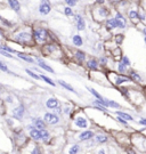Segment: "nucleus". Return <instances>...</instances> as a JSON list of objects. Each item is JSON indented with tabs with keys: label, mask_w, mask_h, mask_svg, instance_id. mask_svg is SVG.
I'll return each instance as SVG.
<instances>
[{
	"label": "nucleus",
	"mask_w": 146,
	"mask_h": 154,
	"mask_svg": "<svg viewBox=\"0 0 146 154\" xmlns=\"http://www.w3.org/2000/svg\"><path fill=\"white\" fill-rule=\"evenodd\" d=\"M48 31L44 28H37L33 30V39L34 42L38 45H46L48 40Z\"/></svg>",
	"instance_id": "f257e3e1"
},
{
	"label": "nucleus",
	"mask_w": 146,
	"mask_h": 154,
	"mask_svg": "<svg viewBox=\"0 0 146 154\" xmlns=\"http://www.w3.org/2000/svg\"><path fill=\"white\" fill-rule=\"evenodd\" d=\"M15 41L18 42V44L23 45V46H26V45H32L33 44V34L26 32V31H22V32H18L14 36Z\"/></svg>",
	"instance_id": "f03ea898"
},
{
	"label": "nucleus",
	"mask_w": 146,
	"mask_h": 154,
	"mask_svg": "<svg viewBox=\"0 0 146 154\" xmlns=\"http://www.w3.org/2000/svg\"><path fill=\"white\" fill-rule=\"evenodd\" d=\"M108 79L112 81V83L114 86H118V87L123 83H128V82L131 81V79H130L129 76H123V75H121V74L114 73V72H110Z\"/></svg>",
	"instance_id": "7ed1b4c3"
},
{
	"label": "nucleus",
	"mask_w": 146,
	"mask_h": 154,
	"mask_svg": "<svg viewBox=\"0 0 146 154\" xmlns=\"http://www.w3.org/2000/svg\"><path fill=\"white\" fill-rule=\"evenodd\" d=\"M14 140H15V143H16V145L18 146V147H23L24 145L28 144L29 138L24 132H23V130L20 129V130H16V131H15Z\"/></svg>",
	"instance_id": "20e7f679"
},
{
	"label": "nucleus",
	"mask_w": 146,
	"mask_h": 154,
	"mask_svg": "<svg viewBox=\"0 0 146 154\" xmlns=\"http://www.w3.org/2000/svg\"><path fill=\"white\" fill-rule=\"evenodd\" d=\"M44 120L47 122V124H50V126H55V124H58L61 121L59 115L56 113H50V112H46L44 114Z\"/></svg>",
	"instance_id": "39448f33"
},
{
	"label": "nucleus",
	"mask_w": 146,
	"mask_h": 154,
	"mask_svg": "<svg viewBox=\"0 0 146 154\" xmlns=\"http://www.w3.org/2000/svg\"><path fill=\"white\" fill-rule=\"evenodd\" d=\"M74 126L78 129H87L89 127V122L84 115H78L74 118Z\"/></svg>",
	"instance_id": "423d86ee"
},
{
	"label": "nucleus",
	"mask_w": 146,
	"mask_h": 154,
	"mask_svg": "<svg viewBox=\"0 0 146 154\" xmlns=\"http://www.w3.org/2000/svg\"><path fill=\"white\" fill-rule=\"evenodd\" d=\"M51 12V5L49 0H40L39 5V13L41 15H48Z\"/></svg>",
	"instance_id": "0eeeda50"
},
{
	"label": "nucleus",
	"mask_w": 146,
	"mask_h": 154,
	"mask_svg": "<svg viewBox=\"0 0 146 154\" xmlns=\"http://www.w3.org/2000/svg\"><path fill=\"white\" fill-rule=\"evenodd\" d=\"M24 114H25V107H24V105L23 104H20L12 111L13 118L16 119V120H22L23 116H24Z\"/></svg>",
	"instance_id": "6e6552de"
},
{
	"label": "nucleus",
	"mask_w": 146,
	"mask_h": 154,
	"mask_svg": "<svg viewBox=\"0 0 146 154\" xmlns=\"http://www.w3.org/2000/svg\"><path fill=\"white\" fill-rule=\"evenodd\" d=\"M95 137V132L92 130H86L84 129L83 131H81L78 136L79 142H89L90 139Z\"/></svg>",
	"instance_id": "1a4fd4ad"
},
{
	"label": "nucleus",
	"mask_w": 146,
	"mask_h": 154,
	"mask_svg": "<svg viewBox=\"0 0 146 154\" xmlns=\"http://www.w3.org/2000/svg\"><path fill=\"white\" fill-rule=\"evenodd\" d=\"M44 52H45V54H48V55L54 56L55 53L59 52V48H58V46H57L56 44H54V42H50V44L44 45Z\"/></svg>",
	"instance_id": "9d476101"
},
{
	"label": "nucleus",
	"mask_w": 146,
	"mask_h": 154,
	"mask_svg": "<svg viewBox=\"0 0 146 154\" xmlns=\"http://www.w3.org/2000/svg\"><path fill=\"white\" fill-rule=\"evenodd\" d=\"M73 18L76 23V29H78V31H83L84 29H86V21H84V18L82 17L80 14H74Z\"/></svg>",
	"instance_id": "9b49d317"
},
{
	"label": "nucleus",
	"mask_w": 146,
	"mask_h": 154,
	"mask_svg": "<svg viewBox=\"0 0 146 154\" xmlns=\"http://www.w3.org/2000/svg\"><path fill=\"white\" fill-rule=\"evenodd\" d=\"M29 136L33 140V142L38 143L42 140V135H41V130H39L38 128H33L29 131Z\"/></svg>",
	"instance_id": "f8f14e48"
},
{
	"label": "nucleus",
	"mask_w": 146,
	"mask_h": 154,
	"mask_svg": "<svg viewBox=\"0 0 146 154\" xmlns=\"http://www.w3.org/2000/svg\"><path fill=\"white\" fill-rule=\"evenodd\" d=\"M36 61H37V65H38L40 69H42V70H45L46 72H49V73H55L54 69H53L51 66H49L46 62H45L44 59H42V58H40V57H36Z\"/></svg>",
	"instance_id": "ddd939ff"
},
{
	"label": "nucleus",
	"mask_w": 146,
	"mask_h": 154,
	"mask_svg": "<svg viewBox=\"0 0 146 154\" xmlns=\"http://www.w3.org/2000/svg\"><path fill=\"white\" fill-rule=\"evenodd\" d=\"M115 21H116V24H118V28L119 29H126V25H127V18L121 14L120 12H116L115 13Z\"/></svg>",
	"instance_id": "4468645a"
},
{
	"label": "nucleus",
	"mask_w": 146,
	"mask_h": 154,
	"mask_svg": "<svg viewBox=\"0 0 146 154\" xmlns=\"http://www.w3.org/2000/svg\"><path fill=\"white\" fill-rule=\"evenodd\" d=\"M32 123L34 124L36 128H38L39 130H45L47 129V122L44 120V119L40 118H33L32 119Z\"/></svg>",
	"instance_id": "2eb2a0df"
},
{
	"label": "nucleus",
	"mask_w": 146,
	"mask_h": 154,
	"mask_svg": "<svg viewBox=\"0 0 146 154\" xmlns=\"http://www.w3.org/2000/svg\"><path fill=\"white\" fill-rule=\"evenodd\" d=\"M59 106V102H58L57 98L55 97H50L46 100V107L49 108V110H55L56 107Z\"/></svg>",
	"instance_id": "dca6fc26"
},
{
	"label": "nucleus",
	"mask_w": 146,
	"mask_h": 154,
	"mask_svg": "<svg viewBox=\"0 0 146 154\" xmlns=\"http://www.w3.org/2000/svg\"><path fill=\"white\" fill-rule=\"evenodd\" d=\"M87 67L89 69V70L91 71H97L98 69H99V62L96 59V58H90V59L87 61Z\"/></svg>",
	"instance_id": "f3484780"
},
{
	"label": "nucleus",
	"mask_w": 146,
	"mask_h": 154,
	"mask_svg": "<svg viewBox=\"0 0 146 154\" xmlns=\"http://www.w3.org/2000/svg\"><path fill=\"white\" fill-rule=\"evenodd\" d=\"M95 12L98 14V17L97 20H104V18H106L108 16V14H110V12H108V9L106 8V7H99V8H96V10Z\"/></svg>",
	"instance_id": "a211bd4d"
},
{
	"label": "nucleus",
	"mask_w": 146,
	"mask_h": 154,
	"mask_svg": "<svg viewBox=\"0 0 146 154\" xmlns=\"http://www.w3.org/2000/svg\"><path fill=\"white\" fill-rule=\"evenodd\" d=\"M128 75H129V78L131 79V81L136 82V83H140V82L143 81L140 74L138 72H136V71H134V70H129L128 71Z\"/></svg>",
	"instance_id": "6ab92c4d"
},
{
	"label": "nucleus",
	"mask_w": 146,
	"mask_h": 154,
	"mask_svg": "<svg viewBox=\"0 0 146 154\" xmlns=\"http://www.w3.org/2000/svg\"><path fill=\"white\" fill-rule=\"evenodd\" d=\"M100 102L104 104L106 107H112V108H120V104L116 103L115 100H112V99H107V98H103L100 99Z\"/></svg>",
	"instance_id": "aec40b11"
},
{
	"label": "nucleus",
	"mask_w": 146,
	"mask_h": 154,
	"mask_svg": "<svg viewBox=\"0 0 146 154\" xmlns=\"http://www.w3.org/2000/svg\"><path fill=\"white\" fill-rule=\"evenodd\" d=\"M17 57H18V58H21V59H23L24 62L29 63V64H34V62H36V58L31 57L30 55L24 54V53H20V52H17Z\"/></svg>",
	"instance_id": "412c9836"
},
{
	"label": "nucleus",
	"mask_w": 146,
	"mask_h": 154,
	"mask_svg": "<svg viewBox=\"0 0 146 154\" xmlns=\"http://www.w3.org/2000/svg\"><path fill=\"white\" fill-rule=\"evenodd\" d=\"M129 18L132 23H138L139 22V12L137 9H130L129 10Z\"/></svg>",
	"instance_id": "4be33fe9"
},
{
	"label": "nucleus",
	"mask_w": 146,
	"mask_h": 154,
	"mask_svg": "<svg viewBox=\"0 0 146 154\" xmlns=\"http://www.w3.org/2000/svg\"><path fill=\"white\" fill-rule=\"evenodd\" d=\"M86 53L82 52V50H76L75 53H74V58H75L76 61H78V63H80V64H82V63L86 62Z\"/></svg>",
	"instance_id": "5701e85b"
},
{
	"label": "nucleus",
	"mask_w": 146,
	"mask_h": 154,
	"mask_svg": "<svg viewBox=\"0 0 146 154\" xmlns=\"http://www.w3.org/2000/svg\"><path fill=\"white\" fill-rule=\"evenodd\" d=\"M105 25H106V29L108 31H113L118 28V24H116V21L115 18H107L105 22Z\"/></svg>",
	"instance_id": "b1692460"
},
{
	"label": "nucleus",
	"mask_w": 146,
	"mask_h": 154,
	"mask_svg": "<svg viewBox=\"0 0 146 154\" xmlns=\"http://www.w3.org/2000/svg\"><path fill=\"white\" fill-rule=\"evenodd\" d=\"M95 140L97 142V144H105L108 142V136L105 134H96L95 135Z\"/></svg>",
	"instance_id": "393cba45"
},
{
	"label": "nucleus",
	"mask_w": 146,
	"mask_h": 154,
	"mask_svg": "<svg viewBox=\"0 0 146 154\" xmlns=\"http://www.w3.org/2000/svg\"><path fill=\"white\" fill-rule=\"evenodd\" d=\"M7 2H8L9 7L12 8L14 12H20L21 10V4L18 0H7Z\"/></svg>",
	"instance_id": "a878e982"
},
{
	"label": "nucleus",
	"mask_w": 146,
	"mask_h": 154,
	"mask_svg": "<svg viewBox=\"0 0 146 154\" xmlns=\"http://www.w3.org/2000/svg\"><path fill=\"white\" fill-rule=\"evenodd\" d=\"M92 105H94L95 107L97 108V110L103 111V112H107V111H108V110H107V107H106V106L103 104L102 102H100V99H97V98H96V99L92 100Z\"/></svg>",
	"instance_id": "bb28decb"
},
{
	"label": "nucleus",
	"mask_w": 146,
	"mask_h": 154,
	"mask_svg": "<svg viewBox=\"0 0 146 154\" xmlns=\"http://www.w3.org/2000/svg\"><path fill=\"white\" fill-rule=\"evenodd\" d=\"M57 82H58V84H59L61 87H63L64 89H66V90H68V91H71V92H73V94H78V92L75 91V89L73 88L71 84H68L67 82H65V81H63V80H57Z\"/></svg>",
	"instance_id": "cd10ccee"
},
{
	"label": "nucleus",
	"mask_w": 146,
	"mask_h": 154,
	"mask_svg": "<svg viewBox=\"0 0 146 154\" xmlns=\"http://www.w3.org/2000/svg\"><path fill=\"white\" fill-rule=\"evenodd\" d=\"M72 42L74 46L76 47H81L82 45H83V39H82L81 36H79V34H74L72 37Z\"/></svg>",
	"instance_id": "c85d7f7f"
},
{
	"label": "nucleus",
	"mask_w": 146,
	"mask_h": 154,
	"mask_svg": "<svg viewBox=\"0 0 146 154\" xmlns=\"http://www.w3.org/2000/svg\"><path fill=\"white\" fill-rule=\"evenodd\" d=\"M115 114L116 115H119V116H121V118H123L124 120H127V121H130V122L135 121V119L132 118V115H130V114L126 113V112H122V111H115Z\"/></svg>",
	"instance_id": "c756f323"
},
{
	"label": "nucleus",
	"mask_w": 146,
	"mask_h": 154,
	"mask_svg": "<svg viewBox=\"0 0 146 154\" xmlns=\"http://www.w3.org/2000/svg\"><path fill=\"white\" fill-rule=\"evenodd\" d=\"M41 135H42V143H45V144H48L50 142V139H51V137H50V132L48 131L47 129L45 130H41Z\"/></svg>",
	"instance_id": "7c9ffc66"
},
{
	"label": "nucleus",
	"mask_w": 146,
	"mask_h": 154,
	"mask_svg": "<svg viewBox=\"0 0 146 154\" xmlns=\"http://www.w3.org/2000/svg\"><path fill=\"white\" fill-rule=\"evenodd\" d=\"M81 152V146L79 144H72L68 148V154H79Z\"/></svg>",
	"instance_id": "2f4dec72"
},
{
	"label": "nucleus",
	"mask_w": 146,
	"mask_h": 154,
	"mask_svg": "<svg viewBox=\"0 0 146 154\" xmlns=\"http://www.w3.org/2000/svg\"><path fill=\"white\" fill-rule=\"evenodd\" d=\"M116 70H118L119 73H127L128 72V66H126L120 61V62H118V64H116Z\"/></svg>",
	"instance_id": "473e14b6"
},
{
	"label": "nucleus",
	"mask_w": 146,
	"mask_h": 154,
	"mask_svg": "<svg viewBox=\"0 0 146 154\" xmlns=\"http://www.w3.org/2000/svg\"><path fill=\"white\" fill-rule=\"evenodd\" d=\"M40 76H41V80H44L46 83H48V84H50V86H53V87H56V82L53 81L49 76L45 75V74H40Z\"/></svg>",
	"instance_id": "72a5a7b5"
},
{
	"label": "nucleus",
	"mask_w": 146,
	"mask_h": 154,
	"mask_svg": "<svg viewBox=\"0 0 146 154\" xmlns=\"http://www.w3.org/2000/svg\"><path fill=\"white\" fill-rule=\"evenodd\" d=\"M87 89H88L90 94H91V95H92V96H94L95 98H97V99H103V98H104V97L102 96V95L99 94V92H97V91H96V90H95L94 88H90V87H87Z\"/></svg>",
	"instance_id": "f704fd0d"
},
{
	"label": "nucleus",
	"mask_w": 146,
	"mask_h": 154,
	"mask_svg": "<svg viewBox=\"0 0 146 154\" xmlns=\"http://www.w3.org/2000/svg\"><path fill=\"white\" fill-rule=\"evenodd\" d=\"M25 72L29 74V75L31 76V78H33V79H36V80H41V76L39 75V74H37V73H34L33 71H31V70H29V69H25Z\"/></svg>",
	"instance_id": "c9c22d12"
},
{
	"label": "nucleus",
	"mask_w": 146,
	"mask_h": 154,
	"mask_svg": "<svg viewBox=\"0 0 146 154\" xmlns=\"http://www.w3.org/2000/svg\"><path fill=\"white\" fill-rule=\"evenodd\" d=\"M1 50H5V52L10 53V54H17V52H16V50H15V49H13L12 47L7 46V45H4V44L1 45Z\"/></svg>",
	"instance_id": "e433bc0d"
},
{
	"label": "nucleus",
	"mask_w": 146,
	"mask_h": 154,
	"mask_svg": "<svg viewBox=\"0 0 146 154\" xmlns=\"http://www.w3.org/2000/svg\"><path fill=\"white\" fill-rule=\"evenodd\" d=\"M30 154H42V150L41 147L39 145H34L32 147V150H31Z\"/></svg>",
	"instance_id": "4c0bfd02"
},
{
	"label": "nucleus",
	"mask_w": 146,
	"mask_h": 154,
	"mask_svg": "<svg viewBox=\"0 0 146 154\" xmlns=\"http://www.w3.org/2000/svg\"><path fill=\"white\" fill-rule=\"evenodd\" d=\"M64 14L66 15V16H73L74 13H73L72 7H70V6H66V7H64Z\"/></svg>",
	"instance_id": "58836bf2"
},
{
	"label": "nucleus",
	"mask_w": 146,
	"mask_h": 154,
	"mask_svg": "<svg viewBox=\"0 0 146 154\" xmlns=\"http://www.w3.org/2000/svg\"><path fill=\"white\" fill-rule=\"evenodd\" d=\"M114 40H115L116 45H121L122 41H123V34H116L115 38H114Z\"/></svg>",
	"instance_id": "ea45409f"
},
{
	"label": "nucleus",
	"mask_w": 146,
	"mask_h": 154,
	"mask_svg": "<svg viewBox=\"0 0 146 154\" xmlns=\"http://www.w3.org/2000/svg\"><path fill=\"white\" fill-rule=\"evenodd\" d=\"M121 62L123 63V64L126 65V66H128V67H129L130 65H131V62H130V59L128 58V56H122V57H121Z\"/></svg>",
	"instance_id": "a19ab883"
},
{
	"label": "nucleus",
	"mask_w": 146,
	"mask_h": 154,
	"mask_svg": "<svg viewBox=\"0 0 146 154\" xmlns=\"http://www.w3.org/2000/svg\"><path fill=\"white\" fill-rule=\"evenodd\" d=\"M71 112H72V108H71V106L64 105V107H63V114L68 115V114H71Z\"/></svg>",
	"instance_id": "79ce46f5"
},
{
	"label": "nucleus",
	"mask_w": 146,
	"mask_h": 154,
	"mask_svg": "<svg viewBox=\"0 0 146 154\" xmlns=\"http://www.w3.org/2000/svg\"><path fill=\"white\" fill-rule=\"evenodd\" d=\"M78 1L79 0H64V2L67 6H70V7H74L76 4H78Z\"/></svg>",
	"instance_id": "37998d69"
},
{
	"label": "nucleus",
	"mask_w": 146,
	"mask_h": 154,
	"mask_svg": "<svg viewBox=\"0 0 146 154\" xmlns=\"http://www.w3.org/2000/svg\"><path fill=\"white\" fill-rule=\"evenodd\" d=\"M107 57H105V56H100L99 57V59H98V62H99V64L102 65V66H105L106 64H107Z\"/></svg>",
	"instance_id": "c03bdc74"
},
{
	"label": "nucleus",
	"mask_w": 146,
	"mask_h": 154,
	"mask_svg": "<svg viewBox=\"0 0 146 154\" xmlns=\"http://www.w3.org/2000/svg\"><path fill=\"white\" fill-rule=\"evenodd\" d=\"M139 12V20H140V22H146V15H145V12L143 9H140V10H138Z\"/></svg>",
	"instance_id": "a18cd8bd"
},
{
	"label": "nucleus",
	"mask_w": 146,
	"mask_h": 154,
	"mask_svg": "<svg viewBox=\"0 0 146 154\" xmlns=\"http://www.w3.org/2000/svg\"><path fill=\"white\" fill-rule=\"evenodd\" d=\"M0 70H1L2 72H8V67H7L6 63H5L4 61H1V62H0Z\"/></svg>",
	"instance_id": "49530a36"
},
{
	"label": "nucleus",
	"mask_w": 146,
	"mask_h": 154,
	"mask_svg": "<svg viewBox=\"0 0 146 154\" xmlns=\"http://www.w3.org/2000/svg\"><path fill=\"white\" fill-rule=\"evenodd\" d=\"M116 120H118V122H120V123L121 124H123V126H128V121H127V120H124V119L123 118H121V116H119L118 115V118H116Z\"/></svg>",
	"instance_id": "de8ad7c7"
},
{
	"label": "nucleus",
	"mask_w": 146,
	"mask_h": 154,
	"mask_svg": "<svg viewBox=\"0 0 146 154\" xmlns=\"http://www.w3.org/2000/svg\"><path fill=\"white\" fill-rule=\"evenodd\" d=\"M0 54H1L2 56H5V57L14 58V57H13V55H10V53H7V52H5V50H0Z\"/></svg>",
	"instance_id": "09e8293b"
},
{
	"label": "nucleus",
	"mask_w": 146,
	"mask_h": 154,
	"mask_svg": "<svg viewBox=\"0 0 146 154\" xmlns=\"http://www.w3.org/2000/svg\"><path fill=\"white\" fill-rule=\"evenodd\" d=\"M54 113H56V114H58V115H61V114H63V108L61 107V105L58 106V107H56L54 110Z\"/></svg>",
	"instance_id": "8fccbe9b"
},
{
	"label": "nucleus",
	"mask_w": 146,
	"mask_h": 154,
	"mask_svg": "<svg viewBox=\"0 0 146 154\" xmlns=\"http://www.w3.org/2000/svg\"><path fill=\"white\" fill-rule=\"evenodd\" d=\"M138 124L146 127V118H140L139 120H138Z\"/></svg>",
	"instance_id": "3c124183"
},
{
	"label": "nucleus",
	"mask_w": 146,
	"mask_h": 154,
	"mask_svg": "<svg viewBox=\"0 0 146 154\" xmlns=\"http://www.w3.org/2000/svg\"><path fill=\"white\" fill-rule=\"evenodd\" d=\"M126 152H127V154H137V153H136V151L132 150L131 147H127Z\"/></svg>",
	"instance_id": "603ef678"
},
{
	"label": "nucleus",
	"mask_w": 146,
	"mask_h": 154,
	"mask_svg": "<svg viewBox=\"0 0 146 154\" xmlns=\"http://www.w3.org/2000/svg\"><path fill=\"white\" fill-rule=\"evenodd\" d=\"M96 154H106V151H105V148L104 147H100L99 150L97 151V153Z\"/></svg>",
	"instance_id": "864d4df0"
},
{
	"label": "nucleus",
	"mask_w": 146,
	"mask_h": 154,
	"mask_svg": "<svg viewBox=\"0 0 146 154\" xmlns=\"http://www.w3.org/2000/svg\"><path fill=\"white\" fill-rule=\"evenodd\" d=\"M6 102H7V103H9V104H12V103H13V98L10 97V96H8V97L6 98Z\"/></svg>",
	"instance_id": "5fc2aeb1"
},
{
	"label": "nucleus",
	"mask_w": 146,
	"mask_h": 154,
	"mask_svg": "<svg viewBox=\"0 0 146 154\" xmlns=\"http://www.w3.org/2000/svg\"><path fill=\"white\" fill-rule=\"evenodd\" d=\"M96 2L98 5H104L105 4V0H96Z\"/></svg>",
	"instance_id": "6e6d98bb"
},
{
	"label": "nucleus",
	"mask_w": 146,
	"mask_h": 154,
	"mask_svg": "<svg viewBox=\"0 0 146 154\" xmlns=\"http://www.w3.org/2000/svg\"><path fill=\"white\" fill-rule=\"evenodd\" d=\"M111 2H113V4H115V2H120L121 0H110Z\"/></svg>",
	"instance_id": "4d7b16f0"
},
{
	"label": "nucleus",
	"mask_w": 146,
	"mask_h": 154,
	"mask_svg": "<svg viewBox=\"0 0 146 154\" xmlns=\"http://www.w3.org/2000/svg\"><path fill=\"white\" fill-rule=\"evenodd\" d=\"M143 33H144V36L146 37V28H144V29H143Z\"/></svg>",
	"instance_id": "13d9d810"
},
{
	"label": "nucleus",
	"mask_w": 146,
	"mask_h": 154,
	"mask_svg": "<svg viewBox=\"0 0 146 154\" xmlns=\"http://www.w3.org/2000/svg\"><path fill=\"white\" fill-rule=\"evenodd\" d=\"M144 40H145V42H146V37H144Z\"/></svg>",
	"instance_id": "bf43d9fd"
},
{
	"label": "nucleus",
	"mask_w": 146,
	"mask_h": 154,
	"mask_svg": "<svg viewBox=\"0 0 146 154\" xmlns=\"http://www.w3.org/2000/svg\"><path fill=\"white\" fill-rule=\"evenodd\" d=\"M127 1H128V0H127Z\"/></svg>",
	"instance_id": "052dcab7"
}]
</instances>
